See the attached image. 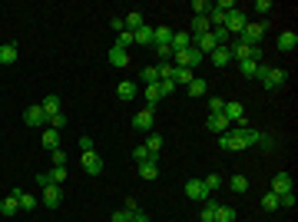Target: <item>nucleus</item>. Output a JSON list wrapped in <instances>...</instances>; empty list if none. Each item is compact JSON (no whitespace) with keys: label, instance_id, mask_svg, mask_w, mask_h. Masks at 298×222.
<instances>
[{"label":"nucleus","instance_id":"8","mask_svg":"<svg viewBox=\"0 0 298 222\" xmlns=\"http://www.w3.org/2000/svg\"><path fill=\"white\" fill-rule=\"evenodd\" d=\"M40 203H44L47 209H56V206L63 203V192H60V186H53V183H50V186H44V196H40Z\"/></svg>","mask_w":298,"mask_h":222},{"label":"nucleus","instance_id":"42","mask_svg":"<svg viewBox=\"0 0 298 222\" xmlns=\"http://www.w3.org/2000/svg\"><path fill=\"white\" fill-rule=\"evenodd\" d=\"M222 109H225L222 96H209V113H222Z\"/></svg>","mask_w":298,"mask_h":222},{"label":"nucleus","instance_id":"10","mask_svg":"<svg viewBox=\"0 0 298 222\" xmlns=\"http://www.w3.org/2000/svg\"><path fill=\"white\" fill-rule=\"evenodd\" d=\"M205 129H209V133H229V120H225L222 113H209V120H205Z\"/></svg>","mask_w":298,"mask_h":222},{"label":"nucleus","instance_id":"46","mask_svg":"<svg viewBox=\"0 0 298 222\" xmlns=\"http://www.w3.org/2000/svg\"><path fill=\"white\" fill-rule=\"evenodd\" d=\"M153 156V152H149L146 146H133V159H136V163H143V159H149Z\"/></svg>","mask_w":298,"mask_h":222},{"label":"nucleus","instance_id":"34","mask_svg":"<svg viewBox=\"0 0 298 222\" xmlns=\"http://www.w3.org/2000/svg\"><path fill=\"white\" fill-rule=\"evenodd\" d=\"M193 13H196V17H209L212 4H209V0H193Z\"/></svg>","mask_w":298,"mask_h":222},{"label":"nucleus","instance_id":"18","mask_svg":"<svg viewBox=\"0 0 298 222\" xmlns=\"http://www.w3.org/2000/svg\"><path fill=\"white\" fill-rule=\"evenodd\" d=\"M143 96H146V106H149V109H156V103L162 100V93H159V83H149V86L143 90Z\"/></svg>","mask_w":298,"mask_h":222},{"label":"nucleus","instance_id":"36","mask_svg":"<svg viewBox=\"0 0 298 222\" xmlns=\"http://www.w3.org/2000/svg\"><path fill=\"white\" fill-rule=\"evenodd\" d=\"M262 209L275 212V209H279V196H275V192H265V196H262Z\"/></svg>","mask_w":298,"mask_h":222},{"label":"nucleus","instance_id":"43","mask_svg":"<svg viewBox=\"0 0 298 222\" xmlns=\"http://www.w3.org/2000/svg\"><path fill=\"white\" fill-rule=\"evenodd\" d=\"M176 90H179V86H176L173 80H159V93H162V96H173Z\"/></svg>","mask_w":298,"mask_h":222},{"label":"nucleus","instance_id":"4","mask_svg":"<svg viewBox=\"0 0 298 222\" xmlns=\"http://www.w3.org/2000/svg\"><path fill=\"white\" fill-rule=\"evenodd\" d=\"M236 40H242L245 47H259L262 40H265V20H262V24H248L242 30V37H236Z\"/></svg>","mask_w":298,"mask_h":222},{"label":"nucleus","instance_id":"19","mask_svg":"<svg viewBox=\"0 0 298 222\" xmlns=\"http://www.w3.org/2000/svg\"><path fill=\"white\" fill-rule=\"evenodd\" d=\"M133 40H136V43H143V47H153V27L143 24L139 30H133Z\"/></svg>","mask_w":298,"mask_h":222},{"label":"nucleus","instance_id":"7","mask_svg":"<svg viewBox=\"0 0 298 222\" xmlns=\"http://www.w3.org/2000/svg\"><path fill=\"white\" fill-rule=\"evenodd\" d=\"M139 176L146 179V183H153V179H159V156H149L139 163Z\"/></svg>","mask_w":298,"mask_h":222},{"label":"nucleus","instance_id":"37","mask_svg":"<svg viewBox=\"0 0 298 222\" xmlns=\"http://www.w3.org/2000/svg\"><path fill=\"white\" fill-rule=\"evenodd\" d=\"M239 70H242V76H255V73H259V60H242Z\"/></svg>","mask_w":298,"mask_h":222},{"label":"nucleus","instance_id":"30","mask_svg":"<svg viewBox=\"0 0 298 222\" xmlns=\"http://www.w3.org/2000/svg\"><path fill=\"white\" fill-rule=\"evenodd\" d=\"M205 90H209V83H205V80H199V76H196V80L186 86V93H189V96H205Z\"/></svg>","mask_w":298,"mask_h":222},{"label":"nucleus","instance_id":"6","mask_svg":"<svg viewBox=\"0 0 298 222\" xmlns=\"http://www.w3.org/2000/svg\"><path fill=\"white\" fill-rule=\"evenodd\" d=\"M186 196H189V199H196V203H205V199H212L202 179H189V183H186Z\"/></svg>","mask_w":298,"mask_h":222},{"label":"nucleus","instance_id":"54","mask_svg":"<svg viewBox=\"0 0 298 222\" xmlns=\"http://www.w3.org/2000/svg\"><path fill=\"white\" fill-rule=\"evenodd\" d=\"M113 30H116V33H123V30H126V24H123V17H113Z\"/></svg>","mask_w":298,"mask_h":222},{"label":"nucleus","instance_id":"20","mask_svg":"<svg viewBox=\"0 0 298 222\" xmlns=\"http://www.w3.org/2000/svg\"><path fill=\"white\" fill-rule=\"evenodd\" d=\"M110 63H113V66H130V50H119V47H113V50H110Z\"/></svg>","mask_w":298,"mask_h":222},{"label":"nucleus","instance_id":"11","mask_svg":"<svg viewBox=\"0 0 298 222\" xmlns=\"http://www.w3.org/2000/svg\"><path fill=\"white\" fill-rule=\"evenodd\" d=\"M272 192H275V196H285V192H295V186H292V176H288V172H279V176L272 179Z\"/></svg>","mask_w":298,"mask_h":222},{"label":"nucleus","instance_id":"13","mask_svg":"<svg viewBox=\"0 0 298 222\" xmlns=\"http://www.w3.org/2000/svg\"><path fill=\"white\" fill-rule=\"evenodd\" d=\"M40 109H44L47 120H50V116H56V113H60V96H56V93L44 96V100H40Z\"/></svg>","mask_w":298,"mask_h":222},{"label":"nucleus","instance_id":"45","mask_svg":"<svg viewBox=\"0 0 298 222\" xmlns=\"http://www.w3.org/2000/svg\"><path fill=\"white\" fill-rule=\"evenodd\" d=\"M295 203H298L295 192H285V196H279V206H288V209H295Z\"/></svg>","mask_w":298,"mask_h":222},{"label":"nucleus","instance_id":"29","mask_svg":"<svg viewBox=\"0 0 298 222\" xmlns=\"http://www.w3.org/2000/svg\"><path fill=\"white\" fill-rule=\"evenodd\" d=\"M123 24H126V30H139V27H143V13H139V10H130Z\"/></svg>","mask_w":298,"mask_h":222},{"label":"nucleus","instance_id":"51","mask_svg":"<svg viewBox=\"0 0 298 222\" xmlns=\"http://www.w3.org/2000/svg\"><path fill=\"white\" fill-rule=\"evenodd\" d=\"M80 152H93V140L90 136H80Z\"/></svg>","mask_w":298,"mask_h":222},{"label":"nucleus","instance_id":"27","mask_svg":"<svg viewBox=\"0 0 298 222\" xmlns=\"http://www.w3.org/2000/svg\"><path fill=\"white\" fill-rule=\"evenodd\" d=\"M209 30H212V27H209V17H193V30H189L193 37H202V33H209Z\"/></svg>","mask_w":298,"mask_h":222},{"label":"nucleus","instance_id":"16","mask_svg":"<svg viewBox=\"0 0 298 222\" xmlns=\"http://www.w3.org/2000/svg\"><path fill=\"white\" fill-rule=\"evenodd\" d=\"M209 57H212V66H229V63H232V53H229V47H216V50H212Z\"/></svg>","mask_w":298,"mask_h":222},{"label":"nucleus","instance_id":"25","mask_svg":"<svg viewBox=\"0 0 298 222\" xmlns=\"http://www.w3.org/2000/svg\"><path fill=\"white\" fill-rule=\"evenodd\" d=\"M196 76H193V70H186V66H176V76H173V83L176 86H189Z\"/></svg>","mask_w":298,"mask_h":222},{"label":"nucleus","instance_id":"35","mask_svg":"<svg viewBox=\"0 0 298 222\" xmlns=\"http://www.w3.org/2000/svg\"><path fill=\"white\" fill-rule=\"evenodd\" d=\"M143 146L149 149V152H153V156H159V149H162V136H146V143H143Z\"/></svg>","mask_w":298,"mask_h":222},{"label":"nucleus","instance_id":"12","mask_svg":"<svg viewBox=\"0 0 298 222\" xmlns=\"http://www.w3.org/2000/svg\"><path fill=\"white\" fill-rule=\"evenodd\" d=\"M169 47H173V53H182V50H189L193 47V33H173V40H169Z\"/></svg>","mask_w":298,"mask_h":222},{"label":"nucleus","instance_id":"24","mask_svg":"<svg viewBox=\"0 0 298 222\" xmlns=\"http://www.w3.org/2000/svg\"><path fill=\"white\" fill-rule=\"evenodd\" d=\"M0 63H17V43H0Z\"/></svg>","mask_w":298,"mask_h":222},{"label":"nucleus","instance_id":"15","mask_svg":"<svg viewBox=\"0 0 298 222\" xmlns=\"http://www.w3.org/2000/svg\"><path fill=\"white\" fill-rule=\"evenodd\" d=\"M24 123H27V126H44V123H47V116H44V109H40V103H37V106H30V109L24 113Z\"/></svg>","mask_w":298,"mask_h":222},{"label":"nucleus","instance_id":"40","mask_svg":"<svg viewBox=\"0 0 298 222\" xmlns=\"http://www.w3.org/2000/svg\"><path fill=\"white\" fill-rule=\"evenodd\" d=\"M202 183H205V189H209V196H212V192H216V189H219V186H222V179H219V176H216V172H212V176H205V179H202Z\"/></svg>","mask_w":298,"mask_h":222},{"label":"nucleus","instance_id":"3","mask_svg":"<svg viewBox=\"0 0 298 222\" xmlns=\"http://www.w3.org/2000/svg\"><path fill=\"white\" fill-rule=\"evenodd\" d=\"M248 27V17H245V10H232V13H225V30H229V37L236 40V37H242V30Z\"/></svg>","mask_w":298,"mask_h":222},{"label":"nucleus","instance_id":"32","mask_svg":"<svg viewBox=\"0 0 298 222\" xmlns=\"http://www.w3.org/2000/svg\"><path fill=\"white\" fill-rule=\"evenodd\" d=\"M216 209H219V203L205 199V206H202V212H199V219H202V222H212V219H216Z\"/></svg>","mask_w":298,"mask_h":222},{"label":"nucleus","instance_id":"39","mask_svg":"<svg viewBox=\"0 0 298 222\" xmlns=\"http://www.w3.org/2000/svg\"><path fill=\"white\" fill-rule=\"evenodd\" d=\"M156 70H159V80H173V76H176V66L173 63H159Z\"/></svg>","mask_w":298,"mask_h":222},{"label":"nucleus","instance_id":"14","mask_svg":"<svg viewBox=\"0 0 298 222\" xmlns=\"http://www.w3.org/2000/svg\"><path fill=\"white\" fill-rule=\"evenodd\" d=\"M275 47H279V50H282V53H288V50H295V47H298V33H295V30H285V33H282V37H279V40H275Z\"/></svg>","mask_w":298,"mask_h":222},{"label":"nucleus","instance_id":"53","mask_svg":"<svg viewBox=\"0 0 298 222\" xmlns=\"http://www.w3.org/2000/svg\"><path fill=\"white\" fill-rule=\"evenodd\" d=\"M123 209H126V212H133V216H136V212H139V203H136V199L130 196V199H126V206H123Z\"/></svg>","mask_w":298,"mask_h":222},{"label":"nucleus","instance_id":"50","mask_svg":"<svg viewBox=\"0 0 298 222\" xmlns=\"http://www.w3.org/2000/svg\"><path fill=\"white\" fill-rule=\"evenodd\" d=\"M53 166H67V152L63 149H53Z\"/></svg>","mask_w":298,"mask_h":222},{"label":"nucleus","instance_id":"44","mask_svg":"<svg viewBox=\"0 0 298 222\" xmlns=\"http://www.w3.org/2000/svg\"><path fill=\"white\" fill-rule=\"evenodd\" d=\"M110 222H133V212H126V209H116L110 216Z\"/></svg>","mask_w":298,"mask_h":222},{"label":"nucleus","instance_id":"22","mask_svg":"<svg viewBox=\"0 0 298 222\" xmlns=\"http://www.w3.org/2000/svg\"><path fill=\"white\" fill-rule=\"evenodd\" d=\"M40 143H44V149H50V152H53V149H60V129H47Z\"/></svg>","mask_w":298,"mask_h":222},{"label":"nucleus","instance_id":"5","mask_svg":"<svg viewBox=\"0 0 298 222\" xmlns=\"http://www.w3.org/2000/svg\"><path fill=\"white\" fill-rule=\"evenodd\" d=\"M80 166H83V172H90V176H99L103 172V156L93 149V152H80Z\"/></svg>","mask_w":298,"mask_h":222},{"label":"nucleus","instance_id":"38","mask_svg":"<svg viewBox=\"0 0 298 222\" xmlns=\"http://www.w3.org/2000/svg\"><path fill=\"white\" fill-rule=\"evenodd\" d=\"M63 179H67V166H53V169H50V183L60 186Z\"/></svg>","mask_w":298,"mask_h":222},{"label":"nucleus","instance_id":"17","mask_svg":"<svg viewBox=\"0 0 298 222\" xmlns=\"http://www.w3.org/2000/svg\"><path fill=\"white\" fill-rule=\"evenodd\" d=\"M169 40H173L169 27H153V47H169Z\"/></svg>","mask_w":298,"mask_h":222},{"label":"nucleus","instance_id":"41","mask_svg":"<svg viewBox=\"0 0 298 222\" xmlns=\"http://www.w3.org/2000/svg\"><path fill=\"white\" fill-rule=\"evenodd\" d=\"M143 83L149 86V83H159V70H156V66H146L143 70Z\"/></svg>","mask_w":298,"mask_h":222},{"label":"nucleus","instance_id":"31","mask_svg":"<svg viewBox=\"0 0 298 222\" xmlns=\"http://www.w3.org/2000/svg\"><path fill=\"white\" fill-rule=\"evenodd\" d=\"M133 43H136V40H133V30H123V33H116V43H113V47H119V50H130Z\"/></svg>","mask_w":298,"mask_h":222},{"label":"nucleus","instance_id":"9","mask_svg":"<svg viewBox=\"0 0 298 222\" xmlns=\"http://www.w3.org/2000/svg\"><path fill=\"white\" fill-rule=\"evenodd\" d=\"M153 116H156V113H153L149 106L139 109V113L133 116V129H139V133H149V129H153Z\"/></svg>","mask_w":298,"mask_h":222},{"label":"nucleus","instance_id":"49","mask_svg":"<svg viewBox=\"0 0 298 222\" xmlns=\"http://www.w3.org/2000/svg\"><path fill=\"white\" fill-rule=\"evenodd\" d=\"M255 146H262V149L268 152V149L275 146V143H272V136H268V133H259V143H255Z\"/></svg>","mask_w":298,"mask_h":222},{"label":"nucleus","instance_id":"1","mask_svg":"<svg viewBox=\"0 0 298 222\" xmlns=\"http://www.w3.org/2000/svg\"><path fill=\"white\" fill-rule=\"evenodd\" d=\"M259 133H262V129H252V126L229 129V133H222V136H219V146H222V149H229V152L248 149L252 143H259Z\"/></svg>","mask_w":298,"mask_h":222},{"label":"nucleus","instance_id":"52","mask_svg":"<svg viewBox=\"0 0 298 222\" xmlns=\"http://www.w3.org/2000/svg\"><path fill=\"white\" fill-rule=\"evenodd\" d=\"M255 10H259V13H268V10H272V0H255Z\"/></svg>","mask_w":298,"mask_h":222},{"label":"nucleus","instance_id":"2","mask_svg":"<svg viewBox=\"0 0 298 222\" xmlns=\"http://www.w3.org/2000/svg\"><path fill=\"white\" fill-rule=\"evenodd\" d=\"M262 80V86L265 90H279V86H285L288 83V73L285 70H279V66H268V63H259V73H255Z\"/></svg>","mask_w":298,"mask_h":222},{"label":"nucleus","instance_id":"55","mask_svg":"<svg viewBox=\"0 0 298 222\" xmlns=\"http://www.w3.org/2000/svg\"><path fill=\"white\" fill-rule=\"evenodd\" d=\"M133 222H153L149 216H143V212H136V216H133Z\"/></svg>","mask_w":298,"mask_h":222},{"label":"nucleus","instance_id":"48","mask_svg":"<svg viewBox=\"0 0 298 222\" xmlns=\"http://www.w3.org/2000/svg\"><path fill=\"white\" fill-rule=\"evenodd\" d=\"M153 50L159 53V60H166V63H169V60L176 57V53H173V47H153Z\"/></svg>","mask_w":298,"mask_h":222},{"label":"nucleus","instance_id":"28","mask_svg":"<svg viewBox=\"0 0 298 222\" xmlns=\"http://www.w3.org/2000/svg\"><path fill=\"white\" fill-rule=\"evenodd\" d=\"M212 222H236V209H232V206H219Z\"/></svg>","mask_w":298,"mask_h":222},{"label":"nucleus","instance_id":"21","mask_svg":"<svg viewBox=\"0 0 298 222\" xmlns=\"http://www.w3.org/2000/svg\"><path fill=\"white\" fill-rule=\"evenodd\" d=\"M136 93H139V90L133 86L130 80H123V83H119V86H116V96H119V100H123V103H130V100H133V96H136Z\"/></svg>","mask_w":298,"mask_h":222},{"label":"nucleus","instance_id":"47","mask_svg":"<svg viewBox=\"0 0 298 222\" xmlns=\"http://www.w3.org/2000/svg\"><path fill=\"white\" fill-rule=\"evenodd\" d=\"M50 129H60V126H67V116H63V113H56V116H50Z\"/></svg>","mask_w":298,"mask_h":222},{"label":"nucleus","instance_id":"33","mask_svg":"<svg viewBox=\"0 0 298 222\" xmlns=\"http://www.w3.org/2000/svg\"><path fill=\"white\" fill-rule=\"evenodd\" d=\"M229 186H232V192H236V196L248 192V179H245V176H232V179H229Z\"/></svg>","mask_w":298,"mask_h":222},{"label":"nucleus","instance_id":"26","mask_svg":"<svg viewBox=\"0 0 298 222\" xmlns=\"http://www.w3.org/2000/svg\"><path fill=\"white\" fill-rule=\"evenodd\" d=\"M0 212H4V216H17V212H20V203H17V196H13V192L4 199V203H0Z\"/></svg>","mask_w":298,"mask_h":222},{"label":"nucleus","instance_id":"23","mask_svg":"<svg viewBox=\"0 0 298 222\" xmlns=\"http://www.w3.org/2000/svg\"><path fill=\"white\" fill-rule=\"evenodd\" d=\"M13 196H17V203H20V209H37V199L30 196V192H24V189H13Z\"/></svg>","mask_w":298,"mask_h":222}]
</instances>
